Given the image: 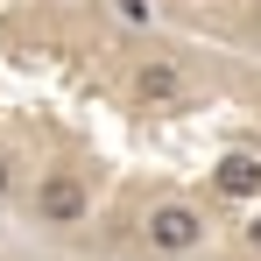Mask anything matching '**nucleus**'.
<instances>
[{
    "mask_svg": "<svg viewBox=\"0 0 261 261\" xmlns=\"http://www.w3.org/2000/svg\"><path fill=\"white\" fill-rule=\"evenodd\" d=\"M141 240L155 254H198L205 247V212L184 205V198H163V205H148V219H141Z\"/></svg>",
    "mask_w": 261,
    "mask_h": 261,
    "instance_id": "1",
    "label": "nucleus"
},
{
    "mask_svg": "<svg viewBox=\"0 0 261 261\" xmlns=\"http://www.w3.org/2000/svg\"><path fill=\"white\" fill-rule=\"evenodd\" d=\"M36 219L43 226H57V233H71V226H85L92 219V191L78 170H49L43 184H36Z\"/></svg>",
    "mask_w": 261,
    "mask_h": 261,
    "instance_id": "2",
    "label": "nucleus"
},
{
    "mask_svg": "<svg viewBox=\"0 0 261 261\" xmlns=\"http://www.w3.org/2000/svg\"><path fill=\"white\" fill-rule=\"evenodd\" d=\"M212 184H219V198H240V205H254V198H261V155H247V148L219 155Z\"/></svg>",
    "mask_w": 261,
    "mask_h": 261,
    "instance_id": "3",
    "label": "nucleus"
},
{
    "mask_svg": "<svg viewBox=\"0 0 261 261\" xmlns=\"http://www.w3.org/2000/svg\"><path fill=\"white\" fill-rule=\"evenodd\" d=\"M134 99H141V106H170V99H184V71H176L170 57H148V64L134 71Z\"/></svg>",
    "mask_w": 261,
    "mask_h": 261,
    "instance_id": "4",
    "label": "nucleus"
},
{
    "mask_svg": "<svg viewBox=\"0 0 261 261\" xmlns=\"http://www.w3.org/2000/svg\"><path fill=\"white\" fill-rule=\"evenodd\" d=\"M7 191H14V170H7V155H0V205H7Z\"/></svg>",
    "mask_w": 261,
    "mask_h": 261,
    "instance_id": "5",
    "label": "nucleus"
},
{
    "mask_svg": "<svg viewBox=\"0 0 261 261\" xmlns=\"http://www.w3.org/2000/svg\"><path fill=\"white\" fill-rule=\"evenodd\" d=\"M247 247H254V254H261V212L247 219Z\"/></svg>",
    "mask_w": 261,
    "mask_h": 261,
    "instance_id": "6",
    "label": "nucleus"
}]
</instances>
